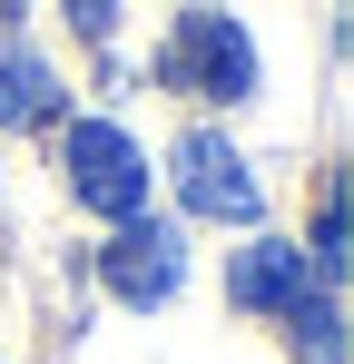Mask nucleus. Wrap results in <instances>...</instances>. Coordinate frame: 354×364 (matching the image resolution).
<instances>
[{"label": "nucleus", "mask_w": 354, "mask_h": 364, "mask_svg": "<svg viewBox=\"0 0 354 364\" xmlns=\"http://www.w3.org/2000/svg\"><path fill=\"white\" fill-rule=\"evenodd\" d=\"M158 89H187V99H246V89H256V40L236 30L227 10H187L177 40L158 50Z\"/></svg>", "instance_id": "obj_1"}, {"label": "nucleus", "mask_w": 354, "mask_h": 364, "mask_svg": "<svg viewBox=\"0 0 354 364\" xmlns=\"http://www.w3.org/2000/svg\"><path fill=\"white\" fill-rule=\"evenodd\" d=\"M59 178H69V197H79L89 217H148V158H138L109 119H79L59 138Z\"/></svg>", "instance_id": "obj_2"}, {"label": "nucleus", "mask_w": 354, "mask_h": 364, "mask_svg": "<svg viewBox=\"0 0 354 364\" xmlns=\"http://www.w3.org/2000/svg\"><path fill=\"white\" fill-rule=\"evenodd\" d=\"M99 276H109L118 305H168L177 276H187V246H177V227H158V217H118L109 256H99Z\"/></svg>", "instance_id": "obj_3"}, {"label": "nucleus", "mask_w": 354, "mask_h": 364, "mask_svg": "<svg viewBox=\"0 0 354 364\" xmlns=\"http://www.w3.org/2000/svg\"><path fill=\"white\" fill-rule=\"evenodd\" d=\"M177 197H187L197 217L256 227V178H246V158H236L217 128H187V138H177Z\"/></svg>", "instance_id": "obj_4"}, {"label": "nucleus", "mask_w": 354, "mask_h": 364, "mask_svg": "<svg viewBox=\"0 0 354 364\" xmlns=\"http://www.w3.org/2000/svg\"><path fill=\"white\" fill-rule=\"evenodd\" d=\"M295 296H305V246L256 237V246L227 256V305H246V315H286Z\"/></svg>", "instance_id": "obj_5"}, {"label": "nucleus", "mask_w": 354, "mask_h": 364, "mask_svg": "<svg viewBox=\"0 0 354 364\" xmlns=\"http://www.w3.org/2000/svg\"><path fill=\"white\" fill-rule=\"evenodd\" d=\"M69 109V89H59V69L40 50H10L0 60V128H50Z\"/></svg>", "instance_id": "obj_6"}, {"label": "nucleus", "mask_w": 354, "mask_h": 364, "mask_svg": "<svg viewBox=\"0 0 354 364\" xmlns=\"http://www.w3.org/2000/svg\"><path fill=\"white\" fill-rule=\"evenodd\" d=\"M69 20H79V40H109V30H118V0H69Z\"/></svg>", "instance_id": "obj_7"}]
</instances>
